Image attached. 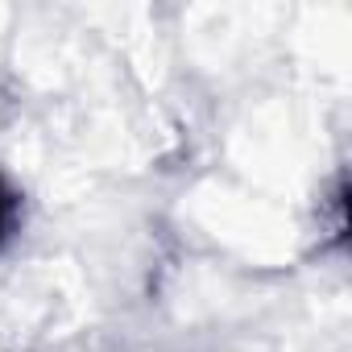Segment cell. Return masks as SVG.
I'll use <instances>...</instances> for the list:
<instances>
[{
	"label": "cell",
	"instance_id": "cell-1",
	"mask_svg": "<svg viewBox=\"0 0 352 352\" xmlns=\"http://www.w3.org/2000/svg\"><path fill=\"white\" fill-rule=\"evenodd\" d=\"M17 224H21V195L5 174H0V249L17 236Z\"/></svg>",
	"mask_w": 352,
	"mask_h": 352
}]
</instances>
